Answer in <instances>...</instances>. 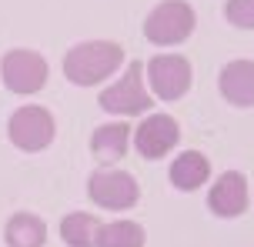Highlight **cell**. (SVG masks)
<instances>
[{"mask_svg":"<svg viewBox=\"0 0 254 247\" xmlns=\"http://www.w3.org/2000/svg\"><path fill=\"white\" fill-rule=\"evenodd\" d=\"M224 17L241 30H254V0H228Z\"/></svg>","mask_w":254,"mask_h":247,"instance_id":"2e32d148","label":"cell"},{"mask_svg":"<svg viewBox=\"0 0 254 247\" xmlns=\"http://www.w3.org/2000/svg\"><path fill=\"white\" fill-rule=\"evenodd\" d=\"M124 64V47L114 40H87V44H74L67 57H64V77L77 84V87H94L107 80L114 70Z\"/></svg>","mask_w":254,"mask_h":247,"instance_id":"6da1fadb","label":"cell"},{"mask_svg":"<svg viewBox=\"0 0 254 247\" xmlns=\"http://www.w3.org/2000/svg\"><path fill=\"white\" fill-rule=\"evenodd\" d=\"M194 24H197V17L188 0H164L144 20V37L157 47H174L194 34Z\"/></svg>","mask_w":254,"mask_h":247,"instance_id":"277c9868","label":"cell"},{"mask_svg":"<svg viewBox=\"0 0 254 247\" xmlns=\"http://www.w3.org/2000/svg\"><path fill=\"white\" fill-rule=\"evenodd\" d=\"M7 137L17 150L24 154H37V150H47L57 137V124H54V114L40 104H27L17 107L7 120Z\"/></svg>","mask_w":254,"mask_h":247,"instance_id":"3957f363","label":"cell"},{"mask_svg":"<svg viewBox=\"0 0 254 247\" xmlns=\"http://www.w3.org/2000/svg\"><path fill=\"white\" fill-rule=\"evenodd\" d=\"M221 97L234 107H254V60H231L217 77Z\"/></svg>","mask_w":254,"mask_h":247,"instance_id":"30bf717a","label":"cell"},{"mask_svg":"<svg viewBox=\"0 0 254 247\" xmlns=\"http://www.w3.org/2000/svg\"><path fill=\"white\" fill-rule=\"evenodd\" d=\"M207 177H211V160L201 150H184L171 164V184L178 191H197Z\"/></svg>","mask_w":254,"mask_h":247,"instance_id":"7c38bea8","label":"cell"},{"mask_svg":"<svg viewBox=\"0 0 254 247\" xmlns=\"http://www.w3.org/2000/svg\"><path fill=\"white\" fill-rule=\"evenodd\" d=\"M97 231H101V221L87 210H74L61 221V241L67 247H94Z\"/></svg>","mask_w":254,"mask_h":247,"instance_id":"5bb4252c","label":"cell"},{"mask_svg":"<svg viewBox=\"0 0 254 247\" xmlns=\"http://www.w3.org/2000/svg\"><path fill=\"white\" fill-rule=\"evenodd\" d=\"M3 241H7V247H44L47 244V224L37 214L20 210L3 224Z\"/></svg>","mask_w":254,"mask_h":247,"instance_id":"8fae6325","label":"cell"},{"mask_svg":"<svg viewBox=\"0 0 254 247\" xmlns=\"http://www.w3.org/2000/svg\"><path fill=\"white\" fill-rule=\"evenodd\" d=\"M147 91L157 100H181L190 91V60L181 53H157L144 64Z\"/></svg>","mask_w":254,"mask_h":247,"instance_id":"5b68a950","label":"cell"},{"mask_svg":"<svg viewBox=\"0 0 254 247\" xmlns=\"http://www.w3.org/2000/svg\"><path fill=\"white\" fill-rule=\"evenodd\" d=\"M127 141H130V127L127 124H101L90 137V150L101 164H114L127 154Z\"/></svg>","mask_w":254,"mask_h":247,"instance_id":"4fadbf2b","label":"cell"},{"mask_svg":"<svg viewBox=\"0 0 254 247\" xmlns=\"http://www.w3.org/2000/svg\"><path fill=\"white\" fill-rule=\"evenodd\" d=\"M0 74H3V87H7L10 94L30 97V94H37L40 87L47 84V60H44L37 50L17 47V50L3 53Z\"/></svg>","mask_w":254,"mask_h":247,"instance_id":"8992f818","label":"cell"},{"mask_svg":"<svg viewBox=\"0 0 254 247\" xmlns=\"http://www.w3.org/2000/svg\"><path fill=\"white\" fill-rule=\"evenodd\" d=\"M207 207L214 217H241L248 210V177L238 170L221 174L207 194Z\"/></svg>","mask_w":254,"mask_h":247,"instance_id":"9c48e42d","label":"cell"},{"mask_svg":"<svg viewBox=\"0 0 254 247\" xmlns=\"http://www.w3.org/2000/svg\"><path fill=\"white\" fill-rule=\"evenodd\" d=\"M101 110L114 114V117H137V114H147L154 104L151 91H147V80H144V64L140 60H130L124 70V77L114 80L107 91H101L97 97Z\"/></svg>","mask_w":254,"mask_h":247,"instance_id":"7a4b0ae2","label":"cell"},{"mask_svg":"<svg viewBox=\"0 0 254 247\" xmlns=\"http://www.w3.org/2000/svg\"><path fill=\"white\" fill-rule=\"evenodd\" d=\"M144 244H147V234L137 221H114L101 224L94 247H144Z\"/></svg>","mask_w":254,"mask_h":247,"instance_id":"9a60e30c","label":"cell"},{"mask_svg":"<svg viewBox=\"0 0 254 247\" xmlns=\"http://www.w3.org/2000/svg\"><path fill=\"white\" fill-rule=\"evenodd\" d=\"M181 141V127L174 117L167 114H151L134 134V144H137V154L147 157V160H161L167 157V150H174Z\"/></svg>","mask_w":254,"mask_h":247,"instance_id":"ba28073f","label":"cell"},{"mask_svg":"<svg viewBox=\"0 0 254 247\" xmlns=\"http://www.w3.org/2000/svg\"><path fill=\"white\" fill-rule=\"evenodd\" d=\"M87 194L104 210H127L137 204L140 187L127 170H97L87 181Z\"/></svg>","mask_w":254,"mask_h":247,"instance_id":"52a82bcc","label":"cell"}]
</instances>
